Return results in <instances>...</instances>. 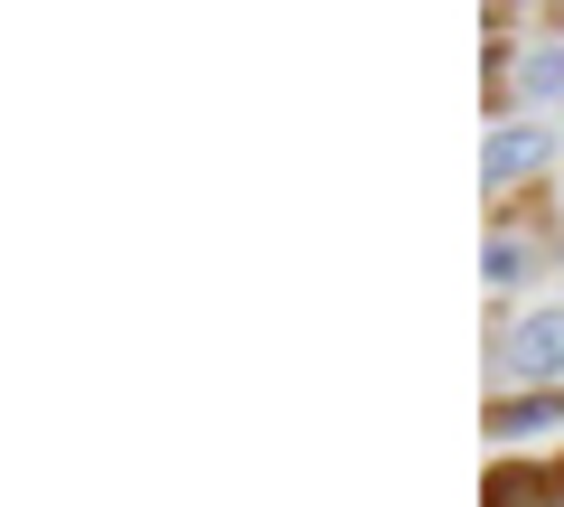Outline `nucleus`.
<instances>
[{
  "label": "nucleus",
  "instance_id": "obj_8",
  "mask_svg": "<svg viewBox=\"0 0 564 507\" xmlns=\"http://www.w3.org/2000/svg\"><path fill=\"white\" fill-rule=\"evenodd\" d=\"M555 480H564V451H555Z\"/></svg>",
  "mask_w": 564,
  "mask_h": 507
},
{
  "label": "nucleus",
  "instance_id": "obj_2",
  "mask_svg": "<svg viewBox=\"0 0 564 507\" xmlns=\"http://www.w3.org/2000/svg\"><path fill=\"white\" fill-rule=\"evenodd\" d=\"M545 264H564V235H545V217H518V225H499V235L480 244V283L499 291H518V283H536Z\"/></svg>",
  "mask_w": 564,
  "mask_h": 507
},
{
  "label": "nucleus",
  "instance_id": "obj_7",
  "mask_svg": "<svg viewBox=\"0 0 564 507\" xmlns=\"http://www.w3.org/2000/svg\"><path fill=\"white\" fill-rule=\"evenodd\" d=\"M545 188H555V217H564V179H545Z\"/></svg>",
  "mask_w": 564,
  "mask_h": 507
},
{
  "label": "nucleus",
  "instance_id": "obj_1",
  "mask_svg": "<svg viewBox=\"0 0 564 507\" xmlns=\"http://www.w3.org/2000/svg\"><path fill=\"white\" fill-rule=\"evenodd\" d=\"M527 386H564V301L527 310V320L489 348V395H527Z\"/></svg>",
  "mask_w": 564,
  "mask_h": 507
},
{
  "label": "nucleus",
  "instance_id": "obj_4",
  "mask_svg": "<svg viewBox=\"0 0 564 507\" xmlns=\"http://www.w3.org/2000/svg\"><path fill=\"white\" fill-rule=\"evenodd\" d=\"M489 442H545L564 432V386H527V395H489Z\"/></svg>",
  "mask_w": 564,
  "mask_h": 507
},
{
  "label": "nucleus",
  "instance_id": "obj_6",
  "mask_svg": "<svg viewBox=\"0 0 564 507\" xmlns=\"http://www.w3.org/2000/svg\"><path fill=\"white\" fill-rule=\"evenodd\" d=\"M545 103H564V38H536L518 57V113H545Z\"/></svg>",
  "mask_w": 564,
  "mask_h": 507
},
{
  "label": "nucleus",
  "instance_id": "obj_5",
  "mask_svg": "<svg viewBox=\"0 0 564 507\" xmlns=\"http://www.w3.org/2000/svg\"><path fill=\"white\" fill-rule=\"evenodd\" d=\"M480 507H564V480H555V461H489Z\"/></svg>",
  "mask_w": 564,
  "mask_h": 507
},
{
  "label": "nucleus",
  "instance_id": "obj_3",
  "mask_svg": "<svg viewBox=\"0 0 564 507\" xmlns=\"http://www.w3.org/2000/svg\"><path fill=\"white\" fill-rule=\"evenodd\" d=\"M545 169H555V122H499L489 132V151H480V179L489 188H545Z\"/></svg>",
  "mask_w": 564,
  "mask_h": 507
}]
</instances>
